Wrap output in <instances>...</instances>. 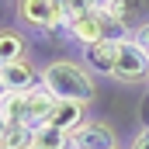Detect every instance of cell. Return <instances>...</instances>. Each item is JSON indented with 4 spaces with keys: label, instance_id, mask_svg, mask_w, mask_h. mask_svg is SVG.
<instances>
[{
    "label": "cell",
    "instance_id": "1",
    "mask_svg": "<svg viewBox=\"0 0 149 149\" xmlns=\"http://www.w3.org/2000/svg\"><path fill=\"white\" fill-rule=\"evenodd\" d=\"M42 90L52 94L56 101H76V104H90L97 97V83L94 73L76 63V59H56L42 70Z\"/></svg>",
    "mask_w": 149,
    "mask_h": 149
},
{
    "label": "cell",
    "instance_id": "2",
    "mask_svg": "<svg viewBox=\"0 0 149 149\" xmlns=\"http://www.w3.org/2000/svg\"><path fill=\"white\" fill-rule=\"evenodd\" d=\"M66 31L70 38H76L83 49L94 45V42H125L132 38V31L114 17L108 7H97V10H87V14H76L66 21Z\"/></svg>",
    "mask_w": 149,
    "mask_h": 149
},
{
    "label": "cell",
    "instance_id": "3",
    "mask_svg": "<svg viewBox=\"0 0 149 149\" xmlns=\"http://www.w3.org/2000/svg\"><path fill=\"white\" fill-rule=\"evenodd\" d=\"M111 80H118V83H132V87L149 80V52L142 49V42L125 38V42L118 45V63H114Z\"/></svg>",
    "mask_w": 149,
    "mask_h": 149
},
{
    "label": "cell",
    "instance_id": "4",
    "mask_svg": "<svg viewBox=\"0 0 149 149\" xmlns=\"http://www.w3.org/2000/svg\"><path fill=\"white\" fill-rule=\"evenodd\" d=\"M17 17L24 28L49 31V28L66 24V7L63 0H17Z\"/></svg>",
    "mask_w": 149,
    "mask_h": 149
},
{
    "label": "cell",
    "instance_id": "5",
    "mask_svg": "<svg viewBox=\"0 0 149 149\" xmlns=\"http://www.w3.org/2000/svg\"><path fill=\"white\" fill-rule=\"evenodd\" d=\"M0 80H3L7 94H31V90L42 87V70H35V63L24 56V59H14V63H3Z\"/></svg>",
    "mask_w": 149,
    "mask_h": 149
},
{
    "label": "cell",
    "instance_id": "6",
    "mask_svg": "<svg viewBox=\"0 0 149 149\" xmlns=\"http://www.w3.org/2000/svg\"><path fill=\"white\" fill-rule=\"evenodd\" d=\"M70 142H73V149H118V135L104 121H87L70 135Z\"/></svg>",
    "mask_w": 149,
    "mask_h": 149
},
{
    "label": "cell",
    "instance_id": "7",
    "mask_svg": "<svg viewBox=\"0 0 149 149\" xmlns=\"http://www.w3.org/2000/svg\"><path fill=\"white\" fill-rule=\"evenodd\" d=\"M118 45L121 42H94L83 49V66L90 73H101V76H111L114 73V63H118Z\"/></svg>",
    "mask_w": 149,
    "mask_h": 149
},
{
    "label": "cell",
    "instance_id": "8",
    "mask_svg": "<svg viewBox=\"0 0 149 149\" xmlns=\"http://www.w3.org/2000/svg\"><path fill=\"white\" fill-rule=\"evenodd\" d=\"M87 121H90V118H87V104H76V101H56V108H52V114H49L45 125H52V128L73 135L76 128L87 125Z\"/></svg>",
    "mask_w": 149,
    "mask_h": 149
},
{
    "label": "cell",
    "instance_id": "9",
    "mask_svg": "<svg viewBox=\"0 0 149 149\" xmlns=\"http://www.w3.org/2000/svg\"><path fill=\"white\" fill-rule=\"evenodd\" d=\"M52 108H56V97H52V94H45L42 87H38V90H31V94H24V125L42 128V125L49 121Z\"/></svg>",
    "mask_w": 149,
    "mask_h": 149
},
{
    "label": "cell",
    "instance_id": "10",
    "mask_svg": "<svg viewBox=\"0 0 149 149\" xmlns=\"http://www.w3.org/2000/svg\"><path fill=\"white\" fill-rule=\"evenodd\" d=\"M24 52H28V42H24L21 31L0 28V66L3 63H14V59H24Z\"/></svg>",
    "mask_w": 149,
    "mask_h": 149
},
{
    "label": "cell",
    "instance_id": "11",
    "mask_svg": "<svg viewBox=\"0 0 149 149\" xmlns=\"http://www.w3.org/2000/svg\"><path fill=\"white\" fill-rule=\"evenodd\" d=\"M28 146H35V128L24 121H10L0 139V149H28Z\"/></svg>",
    "mask_w": 149,
    "mask_h": 149
},
{
    "label": "cell",
    "instance_id": "12",
    "mask_svg": "<svg viewBox=\"0 0 149 149\" xmlns=\"http://www.w3.org/2000/svg\"><path fill=\"white\" fill-rule=\"evenodd\" d=\"M35 146L38 149H73V142H70V132L42 125V128H35Z\"/></svg>",
    "mask_w": 149,
    "mask_h": 149
},
{
    "label": "cell",
    "instance_id": "13",
    "mask_svg": "<svg viewBox=\"0 0 149 149\" xmlns=\"http://www.w3.org/2000/svg\"><path fill=\"white\" fill-rule=\"evenodd\" d=\"M0 111L7 114V121H24V94H7L0 101Z\"/></svg>",
    "mask_w": 149,
    "mask_h": 149
},
{
    "label": "cell",
    "instance_id": "14",
    "mask_svg": "<svg viewBox=\"0 0 149 149\" xmlns=\"http://www.w3.org/2000/svg\"><path fill=\"white\" fill-rule=\"evenodd\" d=\"M63 7H66V21H70V17H76V14L97 10V7H101V0H63Z\"/></svg>",
    "mask_w": 149,
    "mask_h": 149
},
{
    "label": "cell",
    "instance_id": "15",
    "mask_svg": "<svg viewBox=\"0 0 149 149\" xmlns=\"http://www.w3.org/2000/svg\"><path fill=\"white\" fill-rule=\"evenodd\" d=\"M104 7H108V10H111L114 17H118V21H121V24L128 28V14H132V0H108Z\"/></svg>",
    "mask_w": 149,
    "mask_h": 149
},
{
    "label": "cell",
    "instance_id": "16",
    "mask_svg": "<svg viewBox=\"0 0 149 149\" xmlns=\"http://www.w3.org/2000/svg\"><path fill=\"white\" fill-rule=\"evenodd\" d=\"M132 149H149V125L139 128V132L132 135Z\"/></svg>",
    "mask_w": 149,
    "mask_h": 149
},
{
    "label": "cell",
    "instance_id": "17",
    "mask_svg": "<svg viewBox=\"0 0 149 149\" xmlns=\"http://www.w3.org/2000/svg\"><path fill=\"white\" fill-rule=\"evenodd\" d=\"M132 38H135V42H142V49L149 52V21H142V24L132 31Z\"/></svg>",
    "mask_w": 149,
    "mask_h": 149
},
{
    "label": "cell",
    "instance_id": "18",
    "mask_svg": "<svg viewBox=\"0 0 149 149\" xmlns=\"http://www.w3.org/2000/svg\"><path fill=\"white\" fill-rule=\"evenodd\" d=\"M7 125H10V121H7V114L0 111V139H3V132H7Z\"/></svg>",
    "mask_w": 149,
    "mask_h": 149
},
{
    "label": "cell",
    "instance_id": "19",
    "mask_svg": "<svg viewBox=\"0 0 149 149\" xmlns=\"http://www.w3.org/2000/svg\"><path fill=\"white\" fill-rule=\"evenodd\" d=\"M3 97H7V87H3V80H0V101H3Z\"/></svg>",
    "mask_w": 149,
    "mask_h": 149
},
{
    "label": "cell",
    "instance_id": "20",
    "mask_svg": "<svg viewBox=\"0 0 149 149\" xmlns=\"http://www.w3.org/2000/svg\"><path fill=\"white\" fill-rule=\"evenodd\" d=\"M104 3H108V0H101V7H104Z\"/></svg>",
    "mask_w": 149,
    "mask_h": 149
},
{
    "label": "cell",
    "instance_id": "21",
    "mask_svg": "<svg viewBox=\"0 0 149 149\" xmlns=\"http://www.w3.org/2000/svg\"><path fill=\"white\" fill-rule=\"evenodd\" d=\"M28 149H38V146H28Z\"/></svg>",
    "mask_w": 149,
    "mask_h": 149
},
{
    "label": "cell",
    "instance_id": "22",
    "mask_svg": "<svg viewBox=\"0 0 149 149\" xmlns=\"http://www.w3.org/2000/svg\"><path fill=\"white\" fill-rule=\"evenodd\" d=\"M118 149H121V146H118Z\"/></svg>",
    "mask_w": 149,
    "mask_h": 149
}]
</instances>
